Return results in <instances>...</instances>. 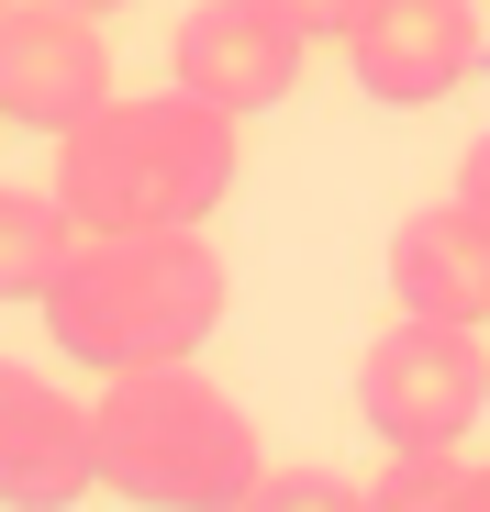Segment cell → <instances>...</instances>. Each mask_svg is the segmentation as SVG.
Listing matches in <instances>:
<instances>
[{
    "mask_svg": "<svg viewBox=\"0 0 490 512\" xmlns=\"http://www.w3.org/2000/svg\"><path fill=\"white\" fill-rule=\"evenodd\" d=\"M245 179V123L201 90H112L56 134V201L90 234H156V223H212Z\"/></svg>",
    "mask_w": 490,
    "mask_h": 512,
    "instance_id": "cell-1",
    "label": "cell"
},
{
    "mask_svg": "<svg viewBox=\"0 0 490 512\" xmlns=\"http://www.w3.org/2000/svg\"><path fill=\"white\" fill-rule=\"evenodd\" d=\"M234 279L201 223H156V234H78V256L45 290V334L67 368H156V357H201L223 323Z\"/></svg>",
    "mask_w": 490,
    "mask_h": 512,
    "instance_id": "cell-2",
    "label": "cell"
},
{
    "mask_svg": "<svg viewBox=\"0 0 490 512\" xmlns=\"http://www.w3.org/2000/svg\"><path fill=\"white\" fill-rule=\"evenodd\" d=\"M101 435V490L145 501V512H245L257 490V423L234 412L223 379H201V357H156V368H112L90 401Z\"/></svg>",
    "mask_w": 490,
    "mask_h": 512,
    "instance_id": "cell-3",
    "label": "cell"
},
{
    "mask_svg": "<svg viewBox=\"0 0 490 512\" xmlns=\"http://www.w3.org/2000/svg\"><path fill=\"white\" fill-rule=\"evenodd\" d=\"M479 412H490V323L401 312L357 357V423L379 446H468Z\"/></svg>",
    "mask_w": 490,
    "mask_h": 512,
    "instance_id": "cell-4",
    "label": "cell"
},
{
    "mask_svg": "<svg viewBox=\"0 0 490 512\" xmlns=\"http://www.w3.org/2000/svg\"><path fill=\"white\" fill-rule=\"evenodd\" d=\"M346 78L379 112H435L468 78H490V23L479 0H357V23L335 34Z\"/></svg>",
    "mask_w": 490,
    "mask_h": 512,
    "instance_id": "cell-5",
    "label": "cell"
},
{
    "mask_svg": "<svg viewBox=\"0 0 490 512\" xmlns=\"http://www.w3.org/2000/svg\"><path fill=\"white\" fill-rule=\"evenodd\" d=\"M101 101H112V23L67 0H0V123L56 145Z\"/></svg>",
    "mask_w": 490,
    "mask_h": 512,
    "instance_id": "cell-6",
    "label": "cell"
},
{
    "mask_svg": "<svg viewBox=\"0 0 490 512\" xmlns=\"http://www.w3.org/2000/svg\"><path fill=\"white\" fill-rule=\"evenodd\" d=\"M301 56H312V45L268 12V0H190L179 34H168V78L201 90L212 112H234V123L279 112V101L301 90Z\"/></svg>",
    "mask_w": 490,
    "mask_h": 512,
    "instance_id": "cell-7",
    "label": "cell"
},
{
    "mask_svg": "<svg viewBox=\"0 0 490 512\" xmlns=\"http://www.w3.org/2000/svg\"><path fill=\"white\" fill-rule=\"evenodd\" d=\"M101 490V435H90V401H67L45 368L0 357V501L12 512H67Z\"/></svg>",
    "mask_w": 490,
    "mask_h": 512,
    "instance_id": "cell-8",
    "label": "cell"
},
{
    "mask_svg": "<svg viewBox=\"0 0 490 512\" xmlns=\"http://www.w3.org/2000/svg\"><path fill=\"white\" fill-rule=\"evenodd\" d=\"M390 301L435 323H490V223L468 201H435L390 234Z\"/></svg>",
    "mask_w": 490,
    "mask_h": 512,
    "instance_id": "cell-9",
    "label": "cell"
},
{
    "mask_svg": "<svg viewBox=\"0 0 490 512\" xmlns=\"http://www.w3.org/2000/svg\"><path fill=\"white\" fill-rule=\"evenodd\" d=\"M78 234H90V223L56 201V179H45V190L0 179V301H12V312H45V290H56V268L78 256Z\"/></svg>",
    "mask_w": 490,
    "mask_h": 512,
    "instance_id": "cell-10",
    "label": "cell"
},
{
    "mask_svg": "<svg viewBox=\"0 0 490 512\" xmlns=\"http://www.w3.org/2000/svg\"><path fill=\"white\" fill-rule=\"evenodd\" d=\"M468 501V457L457 446H390L368 479V512H457Z\"/></svg>",
    "mask_w": 490,
    "mask_h": 512,
    "instance_id": "cell-11",
    "label": "cell"
},
{
    "mask_svg": "<svg viewBox=\"0 0 490 512\" xmlns=\"http://www.w3.org/2000/svg\"><path fill=\"white\" fill-rule=\"evenodd\" d=\"M245 512H368V479H335V468H257Z\"/></svg>",
    "mask_w": 490,
    "mask_h": 512,
    "instance_id": "cell-12",
    "label": "cell"
},
{
    "mask_svg": "<svg viewBox=\"0 0 490 512\" xmlns=\"http://www.w3.org/2000/svg\"><path fill=\"white\" fill-rule=\"evenodd\" d=\"M268 12H279V23L301 34V45H335V34L357 23V0H268Z\"/></svg>",
    "mask_w": 490,
    "mask_h": 512,
    "instance_id": "cell-13",
    "label": "cell"
},
{
    "mask_svg": "<svg viewBox=\"0 0 490 512\" xmlns=\"http://www.w3.org/2000/svg\"><path fill=\"white\" fill-rule=\"evenodd\" d=\"M457 201H468V212H479V223H490V134H479V145H468V156H457Z\"/></svg>",
    "mask_w": 490,
    "mask_h": 512,
    "instance_id": "cell-14",
    "label": "cell"
},
{
    "mask_svg": "<svg viewBox=\"0 0 490 512\" xmlns=\"http://www.w3.org/2000/svg\"><path fill=\"white\" fill-rule=\"evenodd\" d=\"M457 512H490V457H468V501Z\"/></svg>",
    "mask_w": 490,
    "mask_h": 512,
    "instance_id": "cell-15",
    "label": "cell"
},
{
    "mask_svg": "<svg viewBox=\"0 0 490 512\" xmlns=\"http://www.w3.org/2000/svg\"><path fill=\"white\" fill-rule=\"evenodd\" d=\"M67 12H101V23H112V12H134V0H67Z\"/></svg>",
    "mask_w": 490,
    "mask_h": 512,
    "instance_id": "cell-16",
    "label": "cell"
}]
</instances>
